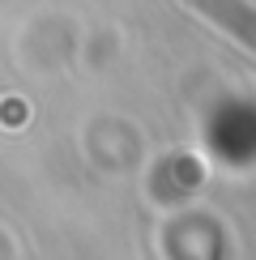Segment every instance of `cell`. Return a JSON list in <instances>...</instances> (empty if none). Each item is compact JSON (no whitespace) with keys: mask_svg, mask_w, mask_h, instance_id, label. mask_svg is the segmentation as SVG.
<instances>
[{"mask_svg":"<svg viewBox=\"0 0 256 260\" xmlns=\"http://www.w3.org/2000/svg\"><path fill=\"white\" fill-rule=\"evenodd\" d=\"M227 252H222V239H213V247H209V260H222Z\"/></svg>","mask_w":256,"mask_h":260,"instance_id":"obj_2","label":"cell"},{"mask_svg":"<svg viewBox=\"0 0 256 260\" xmlns=\"http://www.w3.org/2000/svg\"><path fill=\"white\" fill-rule=\"evenodd\" d=\"M188 5L197 9L201 17L218 21L231 39H239L243 47L256 56V9L252 5H243V0H188Z\"/></svg>","mask_w":256,"mask_h":260,"instance_id":"obj_1","label":"cell"}]
</instances>
